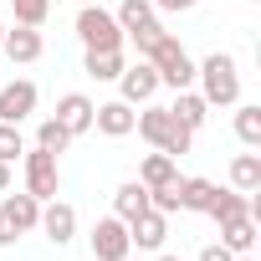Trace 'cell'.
<instances>
[{"instance_id":"1","label":"cell","mask_w":261,"mask_h":261,"mask_svg":"<svg viewBox=\"0 0 261 261\" xmlns=\"http://www.w3.org/2000/svg\"><path fill=\"white\" fill-rule=\"evenodd\" d=\"M195 82H200V97L210 108H236L241 102V67L230 51H210L205 62H195Z\"/></svg>"},{"instance_id":"2","label":"cell","mask_w":261,"mask_h":261,"mask_svg":"<svg viewBox=\"0 0 261 261\" xmlns=\"http://www.w3.org/2000/svg\"><path fill=\"white\" fill-rule=\"evenodd\" d=\"M134 128H139V139H149V144L164 149L169 159L190 154V144H195V134H190L185 123H174V113H169L164 102H144V113H134Z\"/></svg>"},{"instance_id":"3","label":"cell","mask_w":261,"mask_h":261,"mask_svg":"<svg viewBox=\"0 0 261 261\" xmlns=\"http://www.w3.org/2000/svg\"><path fill=\"white\" fill-rule=\"evenodd\" d=\"M144 62H154V72H159V87H195V57L179 46V36H169V31H159L149 46H144Z\"/></svg>"},{"instance_id":"4","label":"cell","mask_w":261,"mask_h":261,"mask_svg":"<svg viewBox=\"0 0 261 261\" xmlns=\"http://www.w3.org/2000/svg\"><path fill=\"white\" fill-rule=\"evenodd\" d=\"M77 41L82 51H123V26L113 21V11H102L97 0H87V6L77 11Z\"/></svg>"},{"instance_id":"5","label":"cell","mask_w":261,"mask_h":261,"mask_svg":"<svg viewBox=\"0 0 261 261\" xmlns=\"http://www.w3.org/2000/svg\"><path fill=\"white\" fill-rule=\"evenodd\" d=\"M113 6H118L113 21L123 26V36L139 41V57H144V46L164 31V26H159V11H154V0H113Z\"/></svg>"},{"instance_id":"6","label":"cell","mask_w":261,"mask_h":261,"mask_svg":"<svg viewBox=\"0 0 261 261\" xmlns=\"http://www.w3.org/2000/svg\"><path fill=\"white\" fill-rule=\"evenodd\" d=\"M87 246H92V261H128V256H134V241H128V220L102 215V220L92 225Z\"/></svg>"},{"instance_id":"7","label":"cell","mask_w":261,"mask_h":261,"mask_svg":"<svg viewBox=\"0 0 261 261\" xmlns=\"http://www.w3.org/2000/svg\"><path fill=\"white\" fill-rule=\"evenodd\" d=\"M21 169H26V195H36V200H57V190H62L57 154L31 149V154H21Z\"/></svg>"},{"instance_id":"8","label":"cell","mask_w":261,"mask_h":261,"mask_svg":"<svg viewBox=\"0 0 261 261\" xmlns=\"http://www.w3.org/2000/svg\"><path fill=\"white\" fill-rule=\"evenodd\" d=\"M154 92H159V72H154V62H134V67H123L118 72V97L128 102V108H144V102H154Z\"/></svg>"},{"instance_id":"9","label":"cell","mask_w":261,"mask_h":261,"mask_svg":"<svg viewBox=\"0 0 261 261\" xmlns=\"http://www.w3.org/2000/svg\"><path fill=\"white\" fill-rule=\"evenodd\" d=\"M36 230H41L51 246H67V241H77V210H72L67 200H41V220H36Z\"/></svg>"},{"instance_id":"10","label":"cell","mask_w":261,"mask_h":261,"mask_svg":"<svg viewBox=\"0 0 261 261\" xmlns=\"http://www.w3.org/2000/svg\"><path fill=\"white\" fill-rule=\"evenodd\" d=\"M36 113V82H26V77H16V82H6L0 87V123H26Z\"/></svg>"},{"instance_id":"11","label":"cell","mask_w":261,"mask_h":261,"mask_svg":"<svg viewBox=\"0 0 261 261\" xmlns=\"http://www.w3.org/2000/svg\"><path fill=\"white\" fill-rule=\"evenodd\" d=\"M128 241H134V251H164V241H169V215H159V210L134 215V220H128Z\"/></svg>"},{"instance_id":"12","label":"cell","mask_w":261,"mask_h":261,"mask_svg":"<svg viewBox=\"0 0 261 261\" xmlns=\"http://www.w3.org/2000/svg\"><path fill=\"white\" fill-rule=\"evenodd\" d=\"M92 108H97V102H92L87 92H62V97H57V123L77 139V134L92 128Z\"/></svg>"},{"instance_id":"13","label":"cell","mask_w":261,"mask_h":261,"mask_svg":"<svg viewBox=\"0 0 261 261\" xmlns=\"http://www.w3.org/2000/svg\"><path fill=\"white\" fill-rule=\"evenodd\" d=\"M92 128H97V134H108V139H128V134H134V108H128L123 97L97 102V108H92Z\"/></svg>"},{"instance_id":"14","label":"cell","mask_w":261,"mask_h":261,"mask_svg":"<svg viewBox=\"0 0 261 261\" xmlns=\"http://www.w3.org/2000/svg\"><path fill=\"white\" fill-rule=\"evenodd\" d=\"M0 51H6L11 62H36L41 51H46V41H41V31L36 26H16V31H6V41H0Z\"/></svg>"},{"instance_id":"15","label":"cell","mask_w":261,"mask_h":261,"mask_svg":"<svg viewBox=\"0 0 261 261\" xmlns=\"http://www.w3.org/2000/svg\"><path fill=\"white\" fill-rule=\"evenodd\" d=\"M169 113H174V123H185V128H190V134H200L205 118H210V102H205L195 87H179V92H174V102H169Z\"/></svg>"},{"instance_id":"16","label":"cell","mask_w":261,"mask_h":261,"mask_svg":"<svg viewBox=\"0 0 261 261\" xmlns=\"http://www.w3.org/2000/svg\"><path fill=\"white\" fill-rule=\"evenodd\" d=\"M0 210H6V220L16 225V236L36 230V220H41V200H36V195H26V190H21V195H11V190H6V200H0Z\"/></svg>"},{"instance_id":"17","label":"cell","mask_w":261,"mask_h":261,"mask_svg":"<svg viewBox=\"0 0 261 261\" xmlns=\"http://www.w3.org/2000/svg\"><path fill=\"white\" fill-rule=\"evenodd\" d=\"M174 179H179V159H169L164 149L144 154V164H139V185H144V190H164V185H174Z\"/></svg>"},{"instance_id":"18","label":"cell","mask_w":261,"mask_h":261,"mask_svg":"<svg viewBox=\"0 0 261 261\" xmlns=\"http://www.w3.org/2000/svg\"><path fill=\"white\" fill-rule=\"evenodd\" d=\"M220 246L230 256H246L256 246V215H236V220H220Z\"/></svg>"},{"instance_id":"19","label":"cell","mask_w":261,"mask_h":261,"mask_svg":"<svg viewBox=\"0 0 261 261\" xmlns=\"http://www.w3.org/2000/svg\"><path fill=\"white\" fill-rule=\"evenodd\" d=\"M215 190H220V185H210V179H200V174H190V179H174L179 210H195V215H205V205L215 200Z\"/></svg>"},{"instance_id":"20","label":"cell","mask_w":261,"mask_h":261,"mask_svg":"<svg viewBox=\"0 0 261 261\" xmlns=\"http://www.w3.org/2000/svg\"><path fill=\"white\" fill-rule=\"evenodd\" d=\"M205 215L220 225V220H236V215H251V195H241V190H215V200L205 205Z\"/></svg>"},{"instance_id":"21","label":"cell","mask_w":261,"mask_h":261,"mask_svg":"<svg viewBox=\"0 0 261 261\" xmlns=\"http://www.w3.org/2000/svg\"><path fill=\"white\" fill-rule=\"evenodd\" d=\"M144 210H149V190H144L139 179L118 185V195H113V215H118V220H134V215H144Z\"/></svg>"},{"instance_id":"22","label":"cell","mask_w":261,"mask_h":261,"mask_svg":"<svg viewBox=\"0 0 261 261\" xmlns=\"http://www.w3.org/2000/svg\"><path fill=\"white\" fill-rule=\"evenodd\" d=\"M230 185L241 195H256L261 190V154H236L230 159Z\"/></svg>"},{"instance_id":"23","label":"cell","mask_w":261,"mask_h":261,"mask_svg":"<svg viewBox=\"0 0 261 261\" xmlns=\"http://www.w3.org/2000/svg\"><path fill=\"white\" fill-rule=\"evenodd\" d=\"M236 139L246 149H261V108L256 102H236Z\"/></svg>"},{"instance_id":"24","label":"cell","mask_w":261,"mask_h":261,"mask_svg":"<svg viewBox=\"0 0 261 261\" xmlns=\"http://www.w3.org/2000/svg\"><path fill=\"white\" fill-rule=\"evenodd\" d=\"M82 67H87V77H97V82H118V72H123L128 62H123V51H87Z\"/></svg>"},{"instance_id":"25","label":"cell","mask_w":261,"mask_h":261,"mask_svg":"<svg viewBox=\"0 0 261 261\" xmlns=\"http://www.w3.org/2000/svg\"><path fill=\"white\" fill-rule=\"evenodd\" d=\"M11 11H16V26H46V16H51V0H11Z\"/></svg>"},{"instance_id":"26","label":"cell","mask_w":261,"mask_h":261,"mask_svg":"<svg viewBox=\"0 0 261 261\" xmlns=\"http://www.w3.org/2000/svg\"><path fill=\"white\" fill-rule=\"evenodd\" d=\"M72 144V134L57 123V118H41V128H36V149H46V154H62Z\"/></svg>"},{"instance_id":"27","label":"cell","mask_w":261,"mask_h":261,"mask_svg":"<svg viewBox=\"0 0 261 261\" xmlns=\"http://www.w3.org/2000/svg\"><path fill=\"white\" fill-rule=\"evenodd\" d=\"M26 154V139H21V128L16 123H0V164H16Z\"/></svg>"},{"instance_id":"28","label":"cell","mask_w":261,"mask_h":261,"mask_svg":"<svg viewBox=\"0 0 261 261\" xmlns=\"http://www.w3.org/2000/svg\"><path fill=\"white\" fill-rule=\"evenodd\" d=\"M195 6H200V0H154V11H169V16H185Z\"/></svg>"},{"instance_id":"29","label":"cell","mask_w":261,"mask_h":261,"mask_svg":"<svg viewBox=\"0 0 261 261\" xmlns=\"http://www.w3.org/2000/svg\"><path fill=\"white\" fill-rule=\"evenodd\" d=\"M200 261H236V256H230V251L215 241V246H205V251H200Z\"/></svg>"},{"instance_id":"30","label":"cell","mask_w":261,"mask_h":261,"mask_svg":"<svg viewBox=\"0 0 261 261\" xmlns=\"http://www.w3.org/2000/svg\"><path fill=\"white\" fill-rule=\"evenodd\" d=\"M16 241H21V236H16V225L6 220V210H0V246H16Z\"/></svg>"},{"instance_id":"31","label":"cell","mask_w":261,"mask_h":261,"mask_svg":"<svg viewBox=\"0 0 261 261\" xmlns=\"http://www.w3.org/2000/svg\"><path fill=\"white\" fill-rule=\"evenodd\" d=\"M11 190V164H0V195Z\"/></svg>"},{"instance_id":"32","label":"cell","mask_w":261,"mask_h":261,"mask_svg":"<svg viewBox=\"0 0 261 261\" xmlns=\"http://www.w3.org/2000/svg\"><path fill=\"white\" fill-rule=\"evenodd\" d=\"M154 261H185V256H169V251H154Z\"/></svg>"},{"instance_id":"33","label":"cell","mask_w":261,"mask_h":261,"mask_svg":"<svg viewBox=\"0 0 261 261\" xmlns=\"http://www.w3.org/2000/svg\"><path fill=\"white\" fill-rule=\"evenodd\" d=\"M236 261H256V256H251V251H246V256H236Z\"/></svg>"},{"instance_id":"34","label":"cell","mask_w":261,"mask_h":261,"mask_svg":"<svg viewBox=\"0 0 261 261\" xmlns=\"http://www.w3.org/2000/svg\"><path fill=\"white\" fill-rule=\"evenodd\" d=\"M0 41H6V21H0Z\"/></svg>"},{"instance_id":"35","label":"cell","mask_w":261,"mask_h":261,"mask_svg":"<svg viewBox=\"0 0 261 261\" xmlns=\"http://www.w3.org/2000/svg\"><path fill=\"white\" fill-rule=\"evenodd\" d=\"M77 6H87V0H77Z\"/></svg>"},{"instance_id":"36","label":"cell","mask_w":261,"mask_h":261,"mask_svg":"<svg viewBox=\"0 0 261 261\" xmlns=\"http://www.w3.org/2000/svg\"><path fill=\"white\" fill-rule=\"evenodd\" d=\"M256 6H261V0H256Z\"/></svg>"}]
</instances>
